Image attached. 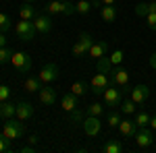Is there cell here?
Instances as JSON below:
<instances>
[{
	"label": "cell",
	"mask_w": 156,
	"mask_h": 153,
	"mask_svg": "<svg viewBox=\"0 0 156 153\" xmlns=\"http://www.w3.org/2000/svg\"><path fill=\"white\" fill-rule=\"evenodd\" d=\"M46 12L48 15H62V17H71L77 12L75 4L71 0H52L46 4Z\"/></svg>",
	"instance_id": "obj_1"
},
{
	"label": "cell",
	"mask_w": 156,
	"mask_h": 153,
	"mask_svg": "<svg viewBox=\"0 0 156 153\" xmlns=\"http://www.w3.org/2000/svg\"><path fill=\"white\" fill-rule=\"evenodd\" d=\"M11 141H17V139H23L25 135V124L23 120H15V118H9V120H4V130H2Z\"/></svg>",
	"instance_id": "obj_2"
},
{
	"label": "cell",
	"mask_w": 156,
	"mask_h": 153,
	"mask_svg": "<svg viewBox=\"0 0 156 153\" xmlns=\"http://www.w3.org/2000/svg\"><path fill=\"white\" fill-rule=\"evenodd\" d=\"M15 33H17V39H21V42H34L37 31L34 27V21L21 19L19 23H15Z\"/></svg>",
	"instance_id": "obj_3"
},
{
	"label": "cell",
	"mask_w": 156,
	"mask_h": 153,
	"mask_svg": "<svg viewBox=\"0 0 156 153\" xmlns=\"http://www.w3.org/2000/svg\"><path fill=\"white\" fill-rule=\"evenodd\" d=\"M135 143H137V147L140 149H148V147H152L156 143V132L150 126H142V128H137V132H135Z\"/></svg>",
	"instance_id": "obj_4"
},
{
	"label": "cell",
	"mask_w": 156,
	"mask_h": 153,
	"mask_svg": "<svg viewBox=\"0 0 156 153\" xmlns=\"http://www.w3.org/2000/svg\"><path fill=\"white\" fill-rule=\"evenodd\" d=\"M104 101H106L108 108H119L123 104V99H125V93H123V89L117 87V85H108L106 91H104Z\"/></svg>",
	"instance_id": "obj_5"
},
{
	"label": "cell",
	"mask_w": 156,
	"mask_h": 153,
	"mask_svg": "<svg viewBox=\"0 0 156 153\" xmlns=\"http://www.w3.org/2000/svg\"><path fill=\"white\" fill-rule=\"evenodd\" d=\"M11 64L17 72H29L31 71V56L27 52H15L11 58Z\"/></svg>",
	"instance_id": "obj_6"
},
{
	"label": "cell",
	"mask_w": 156,
	"mask_h": 153,
	"mask_svg": "<svg viewBox=\"0 0 156 153\" xmlns=\"http://www.w3.org/2000/svg\"><path fill=\"white\" fill-rule=\"evenodd\" d=\"M108 83L117 85V87H125L129 83V72L125 71L121 64H117V66H112V71L108 72Z\"/></svg>",
	"instance_id": "obj_7"
},
{
	"label": "cell",
	"mask_w": 156,
	"mask_h": 153,
	"mask_svg": "<svg viewBox=\"0 0 156 153\" xmlns=\"http://www.w3.org/2000/svg\"><path fill=\"white\" fill-rule=\"evenodd\" d=\"M108 85H110V83H108V75L98 71L96 75L92 77V81H90V89H92V93H94V95H102L104 91H106Z\"/></svg>",
	"instance_id": "obj_8"
},
{
	"label": "cell",
	"mask_w": 156,
	"mask_h": 153,
	"mask_svg": "<svg viewBox=\"0 0 156 153\" xmlns=\"http://www.w3.org/2000/svg\"><path fill=\"white\" fill-rule=\"evenodd\" d=\"M81 128L87 137H96L100 135V128H102V122H100V116H92V114H87L83 118V124H81Z\"/></svg>",
	"instance_id": "obj_9"
},
{
	"label": "cell",
	"mask_w": 156,
	"mask_h": 153,
	"mask_svg": "<svg viewBox=\"0 0 156 153\" xmlns=\"http://www.w3.org/2000/svg\"><path fill=\"white\" fill-rule=\"evenodd\" d=\"M58 66L54 64V62H48V64H44V68L40 71V81L44 83V85H50V83H54L56 79H58Z\"/></svg>",
	"instance_id": "obj_10"
},
{
	"label": "cell",
	"mask_w": 156,
	"mask_h": 153,
	"mask_svg": "<svg viewBox=\"0 0 156 153\" xmlns=\"http://www.w3.org/2000/svg\"><path fill=\"white\" fill-rule=\"evenodd\" d=\"M119 132H121V137L123 139H131V137H135V132H137V124H135V120H129V118H123L119 122Z\"/></svg>",
	"instance_id": "obj_11"
},
{
	"label": "cell",
	"mask_w": 156,
	"mask_h": 153,
	"mask_svg": "<svg viewBox=\"0 0 156 153\" xmlns=\"http://www.w3.org/2000/svg\"><path fill=\"white\" fill-rule=\"evenodd\" d=\"M129 97H131L135 104H144L146 99L150 97V87L148 85H135V87H131V91H129Z\"/></svg>",
	"instance_id": "obj_12"
},
{
	"label": "cell",
	"mask_w": 156,
	"mask_h": 153,
	"mask_svg": "<svg viewBox=\"0 0 156 153\" xmlns=\"http://www.w3.org/2000/svg\"><path fill=\"white\" fill-rule=\"evenodd\" d=\"M40 104L42 106H54L56 104V89L52 85H46L40 89Z\"/></svg>",
	"instance_id": "obj_13"
},
{
	"label": "cell",
	"mask_w": 156,
	"mask_h": 153,
	"mask_svg": "<svg viewBox=\"0 0 156 153\" xmlns=\"http://www.w3.org/2000/svg\"><path fill=\"white\" fill-rule=\"evenodd\" d=\"M34 27H36L37 33H50L52 31V19L50 15H37L34 19Z\"/></svg>",
	"instance_id": "obj_14"
},
{
	"label": "cell",
	"mask_w": 156,
	"mask_h": 153,
	"mask_svg": "<svg viewBox=\"0 0 156 153\" xmlns=\"http://www.w3.org/2000/svg\"><path fill=\"white\" fill-rule=\"evenodd\" d=\"M108 50H110V44L108 42H94V46L90 48V58H94V60H98V58H102V56H106L108 54Z\"/></svg>",
	"instance_id": "obj_15"
},
{
	"label": "cell",
	"mask_w": 156,
	"mask_h": 153,
	"mask_svg": "<svg viewBox=\"0 0 156 153\" xmlns=\"http://www.w3.org/2000/svg\"><path fill=\"white\" fill-rule=\"evenodd\" d=\"M15 116L19 118V120H29V118L34 116V106L29 104V101H19L17 104V112H15Z\"/></svg>",
	"instance_id": "obj_16"
},
{
	"label": "cell",
	"mask_w": 156,
	"mask_h": 153,
	"mask_svg": "<svg viewBox=\"0 0 156 153\" xmlns=\"http://www.w3.org/2000/svg\"><path fill=\"white\" fill-rule=\"evenodd\" d=\"M117 15H119V12H117V6H115V4H102V6H100V17H102L106 23H115V21H117Z\"/></svg>",
	"instance_id": "obj_17"
},
{
	"label": "cell",
	"mask_w": 156,
	"mask_h": 153,
	"mask_svg": "<svg viewBox=\"0 0 156 153\" xmlns=\"http://www.w3.org/2000/svg\"><path fill=\"white\" fill-rule=\"evenodd\" d=\"M60 108L65 110V112H73L75 108H77V95L73 93H65L62 97H60Z\"/></svg>",
	"instance_id": "obj_18"
},
{
	"label": "cell",
	"mask_w": 156,
	"mask_h": 153,
	"mask_svg": "<svg viewBox=\"0 0 156 153\" xmlns=\"http://www.w3.org/2000/svg\"><path fill=\"white\" fill-rule=\"evenodd\" d=\"M37 15V8H36V4H29V2H25L23 6H21V11H19V17L21 19H25V21H34Z\"/></svg>",
	"instance_id": "obj_19"
},
{
	"label": "cell",
	"mask_w": 156,
	"mask_h": 153,
	"mask_svg": "<svg viewBox=\"0 0 156 153\" xmlns=\"http://www.w3.org/2000/svg\"><path fill=\"white\" fill-rule=\"evenodd\" d=\"M15 112H17V104H11L9 99H6V101H0V118H2V120L12 118Z\"/></svg>",
	"instance_id": "obj_20"
},
{
	"label": "cell",
	"mask_w": 156,
	"mask_h": 153,
	"mask_svg": "<svg viewBox=\"0 0 156 153\" xmlns=\"http://www.w3.org/2000/svg\"><path fill=\"white\" fill-rule=\"evenodd\" d=\"M42 85H44V83L40 81V77H27L25 83H23V89L27 93H36V91L42 89Z\"/></svg>",
	"instance_id": "obj_21"
},
{
	"label": "cell",
	"mask_w": 156,
	"mask_h": 153,
	"mask_svg": "<svg viewBox=\"0 0 156 153\" xmlns=\"http://www.w3.org/2000/svg\"><path fill=\"white\" fill-rule=\"evenodd\" d=\"M67 114H69V124H71L73 128H77V126H81V124H83V112H81V110H79V108H75V110H73V112H67Z\"/></svg>",
	"instance_id": "obj_22"
},
{
	"label": "cell",
	"mask_w": 156,
	"mask_h": 153,
	"mask_svg": "<svg viewBox=\"0 0 156 153\" xmlns=\"http://www.w3.org/2000/svg\"><path fill=\"white\" fill-rule=\"evenodd\" d=\"M102 151L104 153H121L123 151V143L119 139H110V141H106L102 145Z\"/></svg>",
	"instance_id": "obj_23"
},
{
	"label": "cell",
	"mask_w": 156,
	"mask_h": 153,
	"mask_svg": "<svg viewBox=\"0 0 156 153\" xmlns=\"http://www.w3.org/2000/svg\"><path fill=\"white\" fill-rule=\"evenodd\" d=\"M71 91L77 95V97H81V95H85L87 91H90V83L87 81H75L73 87H71Z\"/></svg>",
	"instance_id": "obj_24"
},
{
	"label": "cell",
	"mask_w": 156,
	"mask_h": 153,
	"mask_svg": "<svg viewBox=\"0 0 156 153\" xmlns=\"http://www.w3.org/2000/svg\"><path fill=\"white\" fill-rule=\"evenodd\" d=\"M96 66H98V71H100V72H106V75H108V72L112 71V62H110V56L106 54V56L98 58V64H96Z\"/></svg>",
	"instance_id": "obj_25"
},
{
	"label": "cell",
	"mask_w": 156,
	"mask_h": 153,
	"mask_svg": "<svg viewBox=\"0 0 156 153\" xmlns=\"http://www.w3.org/2000/svg\"><path fill=\"white\" fill-rule=\"evenodd\" d=\"M133 120H135V124H137L140 128H142V126H150V114H148V112H144V110H140V112L135 114V118H133Z\"/></svg>",
	"instance_id": "obj_26"
},
{
	"label": "cell",
	"mask_w": 156,
	"mask_h": 153,
	"mask_svg": "<svg viewBox=\"0 0 156 153\" xmlns=\"http://www.w3.org/2000/svg\"><path fill=\"white\" fill-rule=\"evenodd\" d=\"M121 120H123V118H121V114L115 110V108H112V112H108V116H106V124L110 126V128H115V126H119Z\"/></svg>",
	"instance_id": "obj_27"
},
{
	"label": "cell",
	"mask_w": 156,
	"mask_h": 153,
	"mask_svg": "<svg viewBox=\"0 0 156 153\" xmlns=\"http://www.w3.org/2000/svg\"><path fill=\"white\" fill-rule=\"evenodd\" d=\"M71 52H73V56H75V58H85V56H87V50L83 48V44H81L79 39H77V42L73 44Z\"/></svg>",
	"instance_id": "obj_28"
},
{
	"label": "cell",
	"mask_w": 156,
	"mask_h": 153,
	"mask_svg": "<svg viewBox=\"0 0 156 153\" xmlns=\"http://www.w3.org/2000/svg\"><path fill=\"white\" fill-rule=\"evenodd\" d=\"M75 8H77L79 15H87L94 6H92V2H90V0H79V2H75Z\"/></svg>",
	"instance_id": "obj_29"
},
{
	"label": "cell",
	"mask_w": 156,
	"mask_h": 153,
	"mask_svg": "<svg viewBox=\"0 0 156 153\" xmlns=\"http://www.w3.org/2000/svg\"><path fill=\"white\" fill-rule=\"evenodd\" d=\"M9 29H12V21L9 15H4V12H0V31H9Z\"/></svg>",
	"instance_id": "obj_30"
},
{
	"label": "cell",
	"mask_w": 156,
	"mask_h": 153,
	"mask_svg": "<svg viewBox=\"0 0 156 153\" xmlns=\"http://www.w3.org/2000/svg\"><path fill=\"white\" fill-rule=\"evenodd\" d=\"M79 42L83 44V48L87 50V54H90V48L94 46V37L90 35V33H85V31H81V33H79Z\"/></svg>",
	"instance_id": "obj_31"
},
{
	"label": "cell",
	"mask_w": 156,
	"mask_h": 153,
	"mask_svg": "<svg viewBox=\"0 0 156 153\" xmlns=\"http://www.w3.org/2000/svg\"><path fill=\"white\" fill-rule=\"evenodd\" d=\"M12 52L9 46H4V48H0V64H6V62H11V58H12Z\"/></svg>",
	"instance_id": "obj_32"
},
{
	"label": "cell",
	"mask_w": 156,
	"mask_h": 153,
	"mask_svg": "<svg viewBox=\"0 0 156 153\" xmlns=\"http://www.w3.org/2000/svg\"><path fill=\"white\" fill-rule=\"evenodd\" d=\"M119 108H123V114H133L135 112V101L131 97H127V99H123V104Z\"/></svg>",
	"instance_id": "obj_33"
},
{
	"label": "cell",
	"mask_w": 156,
	"mask_h": 153,
	"mask_svg": "<svg viewBox=\"0 0 156 153\" xmlns=\"http://www.w3.org/2000/svg\"><path fill=\"white\" fill-rule=\"evenodd\" d=\"M87 114H92V116H102V114H104V108H102V104L94 101V104L87 106Z\"/></svg>",
	"instance_id": "obj_34"
},
{
	"label": "cell",
	"mask_w": 156,
	"mask_h": 153,
	"mask_svg": "<svg viewBox=\"0 0 156 153\" xmlns=\"http://www.w3.org/2000/svg\"><path fill=\"white\" fill-rule=\"evenodd\" d=\"M135 15H137V17H142V19H146V17L150 15V8H148V2H140V4L135 6Z\"/></svg>",
	"instance_id": "obj_35"
},
{
	"label": "cell",
	"mask_w": 156,
	"mask_h": 153,
	"mask_svg": "<svg viewBox=\"0 0 156 153\" xmlns=\"http://www.w3.org/2000/svg\"><path fill=\"white\" fill-rule=\"evenodd\" d=\"M6 151H11V139L4 132H0V153H6Z\"/></svg>",
	"instance_id": "obj_36"
},
{
	"label": "cell",
	"mask_w": 156,
	"mask_h": 153,
	"mask_svg": "<svg viewBox=\"0 0 156 153\" xmlns=\"http://www.w3.org/2000/svg\"><path fill=\"white\" fill-rule=\"evenodd\" d=\"M123 58H125L123 50H115V52L110 54V62H112V66H117V64H121V62H123Z\"/></svg>",
	"instance_id": "obj_37"
},
{
	"label": "cell",
	"mask_w": 156,
	"mask_h": 153,
	"mask_svg": "<svg viewBox=\"0 0 156 153\" xmlns=\"http://www.w3.org/2000/svg\"><path fill=\"white\" fill-rule=\"evenodd\" d=\"M11 97V87L9 85H0V101H6Z\"/></svg>",
	"instance_id": "obj_38"
},
{
	"label": "cell",
	"mask_w": 156,
	"mask_h": 153,
	"mask_svg": "<svg viewBox=\"0 0 156 153\" xmlns=\"http://www.w3.org/2000/svg\"><path fill=\"white\" fill-rule=\"evenodd\" d=\"M146 21H148V27H150L152 31H156V12H150V15L146 17Z\"/></svg>",
	"instance_id": "obj_39"
},
{
	"label": "cell",
	"mask_w": 156,
	"mask_h": 153,
	"mask_svg": "<svg viewBox=\"0 0 156 153\" xmlns=\"http://www.w3.org/2000/svg\"><path fill=\"white\" fill-rule=\"evenodd\" d=\"M27 143H29V145H34V147H36L37 143H40V137H37V135H31V137H29V139H27Z\"/></svg>",
	"instance_id": "obj_40"
},
{
	"label": "cell",
	"mask_w": 156,
	"mask_h": 153,
	"mask_svg": "<svg viewBox=\"0 0 156 153\" xmlns=\"http://www.w3.org/2000/svg\"><path fill=\"white\" fill-rule=\"evenodd\" d=\"M4 46H6V33L0 31V48H4Z\"/></svg>",
	"instance_id": "obj_41"
},
{
	"label": "cell",
	"mask_w": 156,
	"mask_h": 153,
	"mask_svg": "<svg viewBox=\"0 0 156 153\" xmlns=\"http://www.w3.org/2000/svg\"><path fill=\"white\" fill-rule=\"evenodd\" d=\"M21 151H23V153H34V151H36V147H34V145H25Z\"/></svg>",
	"instance_id": "obj_42"
},
{
	"label": "cell",
	"mask_w": 156,
	"mask_h": 153,
	"mask_svg": "<svg viewBox=\"0 0 156 153\" xmlns=\"http://www.w3.org/2000/svg\"><path fill=\"white\" fill-rule=\"evenodd\" d=\"M150 66H152V68L156 71V52L152 54V56H150Z\"/></svg>",
	"instance_id": "obj_43"
},
{
	"label": "cell",
	"mask_w": 156,
	"mask_h": 153,
	"mask_svg": "<svg viewBox=\"0 0 156 153\" xmlns=\"http://www.w3.org/2000/svg\"><path fill=\"white\" fill-rule=\"evenodd\" d=\"M150 128L156 132V116H150Z\"/></svg>",
	"instance_id": "obj_44"
},
{
	"label": "cell",
	"mask_w": 156,
	"mask_h": 153,
	"mask_svg": "<svg viewBox=\"0 0 156 153\" xmlns=\"http://www.w3.org/2000/svg\"><path fill=\"white\" fill-rule=\"evenodd\" d=\"M148 8H150V12H156V0L148 2Z\"/></svg>",
	"instance_id": "obj_45"
},
{
	"label": "cell",
	"mask_w": 156,
	"mask_h": 153,
	"mask_svg": "<svg viewBox=\"0 0 156 153\" xmlns=\"http://www.w3.org/2000/svg\"><path fill=\"white\" fill-rule=\"evenodd\" d=\"M90 2H92V6H94V8H100V6H102V2H100V0H90Z\"/></svg>",
	"instance_id": "obj_46"
},
{
	"label": "cell",
	"mask_w": 156,
	"mask_h": 153,
	"mask_svg": "<svg viewBox=\"0 0 156 153\" xmlns=\"http://www.w3.org/2000/svg\"><path fill=\"white\" fill-rule=\"evenodd\" d=\"M100 2H102V4H115L117 0H100Z\"/></svg>",
	"instance_id": "obj_47"
},
{
	"label": "cell",
	"mask_w": 156,
	"mask_h": 153,
	"mask_svg": "<svg viewBox=\"0 0 156 153\" xmlns=\"http://www.w3.org/2000/svg\"><path fill=\"white\" fill-rule=\"evenodd\" d=\"M25 2H29V4H36L37 0H25Z\"/></svg>",
	"instance_id": "obj_48"
}]
</instances>
